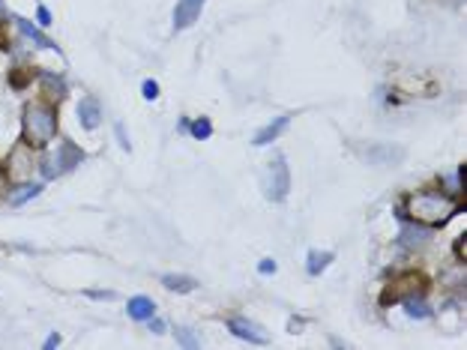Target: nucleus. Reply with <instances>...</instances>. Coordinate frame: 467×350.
<instances>
[{"label":"nucleus","mask_w":467,"mask_h":350,"mask_svg":"<svg viewBox=\"0 0 467 350\" xmlns=\"http://www.w3.org/2000/svg\"><path fill=\"white\" fill-rule=\"evenodd\" d=\"M422 279L420 276H405V279H398L393 287H389V294L384 296V303H386V299L389 296H393V299H398V303H401V299H405V296H410V294H422Z\"/></svg>","instance_id":"12"},{"label":"nucleus","mask_w":467,"mask_h":350,"mask_svg":"<svg viewBox=\"0 0 467 350\" xmlns=\"http://www.w3.org/2000/svg\"><path fill=\"white\" fill-rule=\"evenodd\" d=\"M362 156L374 162V165H398L401 159H405V150L396 147V144H372L362 150Z\"/></svg>","instance_id":"7"},{"label":"nucleus","mask_w":467,"mask_h":350,"mask_svg":"<svg viewBox=\"0 0 467 350\" xmlns=\"http://www.w3.org/2000/svg\"><path fill=\"white\" fill-rule=\"evenodd\" d=\"M456 255L464 260V255H467V243H464V240H459V243H456Z\"/></svg>","instance_id":"27"},{"label":"nucleus","mask_w":467,"mask_h":350,"mask_svg":"<svg viewBox=\"0 0 467 350\" xmlns=\"http://www.w3.org/2000/svg\"><path fill=\"white\" fill-rule=\"evenodd\" d=\"M288 123H291V114H279L276 120H270L264 129H258V132H255V138H252V144H255V147H267V144H273V141L279 138V135L288 129Z\"/></svg>","instance_id":"10"},{"label":"nucleus","mask_w":467,"mask_h":350,"mask_svg":"<svg viewBox=\"0 0 467 350\" xmlns=\"http://www.w3.org/2000/svg\"><path fill=\"white\" fill-rule=\"evenodd\" d=\"M228 330L249 344H267V332H261L258 323H252L249 318H228Z\"/></svg>","instance_id":"8"},{"label":"nucleus","mask_w":467,"mask_h":350,"mask_svg":"<svg viewBox=\"0 0 467 350\" xmlns=\"http://www.w3.org/2000/svg\"><path fill=\"white\" fill-rule=\"evenodd\" d=\"M40 192H42V186H40V183H24L21 189L9 192V204H12V207H24L28 201H33V198L40 195Z\"/></svg>","instance_id":"17"},{"label":"nucleus","mask_w":467,"mask_h":350,"mask_svg":"<svg viewBox=\"0 0 467 350\" xmlns=\"http://www.w3.org/2000/svg\"><path fill=\"white\" fill-rule=\"evenodd\" d=\"M300 327H302V320L291 318V323H288V332H300Z\"/></svg>","instance_id":"28"},{"label":"nucleus","mask_w":467,"mask_h":350,"mask_svg":"<svg viewBox=\"0 0 467 350\" xmlns=\"http://www.w3.org/2000/svg\"><path fill=\"white\" fill-rule=\"evenodd\" d=\"M12 18H16V24H18V30H21L24 40H30L36 48H48V52H57V45L48 40V36H45L40 28H36V24H30L28 18H21V16H12Z\"/></svg>","instance_id":"11"},{"label":"nucleus","mask_w":467,"mask_h":350,"mask_svg":"<svg viewBox=\"0 0 467 350\" xmlns=\"http://www.w3.org/2000/svg\"><path fill=\"white\" fill-rule=\"evenodd\" d=\"M60 344V335L57 332H52V335H48V339H45V350H54Z\"/></svg>","instance_id":"26"},{"label":"nucleus","mask_w":467,"mask_h":350,"mask_svg":"<svg viewBox=\"0 0 467 350\" xmlns=\"http://www.w3.org/2000/svg\"><path fill=\"white\" fill-rule=\"evenodd\" d=\"M78 162H84V153L78 147H75L72 141H60L57 144V150H52V153H45L42 156V162H40V168H42V174L48 180H54V177H60V174H66V171H72Z\"/></svg>","instance_id":"4"},{"label":"nucleus","mask_w":467,"mask_h":350,"mask_svg":"<svg viewBox=\"0 0 467 350\" xmlns=\"http://www.w3.org/2000/svg\"><path fill=\"white\" fill-rule=\"evenodd\" d=\"M162 287L177 291V294H192V291H198V282L192 276H180V272H165L162 276Z\"/></svg>","instance_id":"13"},{"label":"nucleus","mask_w":467,"mask_h":350,"mask_svg":"<svg viewBox=\"0 0 467 350\" xmlns=\"http://www.w3.org/2000/svg\"><path fill=\"white\" fill-rule=\"evenodd\" d=\"M141 96L144 99H159V84L156 81H144L141 84Z\"/></svg>","instance_id":"21"},{"label":"nucleus","mask_w":467,"mask_h":350,"mask_svg":"<svg viewBox=\"0 0 467 350\" xmlns=\"http://www.w3.org/2000/svg\"><path fill=\"white\" fill-rule=\"evenodd\" d=\"M401 306H405V315L413 318V320H428V318H432V308L425 306L422 294H410V296H405V299H401Z\"/></svg>","instance_id":"14"},{"label":"nucleus","mask_w":467,"mask_h":350,"mask_svg":"<svg viewBox=\"0 0 467 350\" xmlns=\"http://www.w3.org/2000/svg\"><path fill=\"white\" fill-rule=\"evenodd\" d=\"M6 16V9H4V0H0V18H4Z\"/></svg>","instance_id":"30"},{"label":"nucleus","mask_w":467,"mask_h":350,"mask_svg":"<svg viewBox=\"0 0 467 350\" xmlns=\"http://www.w3.org/2000/svg\"><path fill=\"white\" fill-rule=\"evenodd\" d=\"M189 135H192V138H198V141H204V138H210V135H213V123H210L207 117L189 123Z\"/></svg>","instance_id":"19"},{"label":"nucleus","mask_w":467,"mask_h":350,"mask_svg":"<svg viewBox=\"0 0 467 350\" xmlns=\"http://www.w3.org/2000/svg\"><path fill=\"white\" fill-rule=\"evenodd\" d=\"M33 153H30V147L28 144H21L12 150V156H9V180H16V183H28V177L33 174Z\"/></svg>","instance_id":"5"},{"label":"nucleus","mask_w":467,"mask_h":350,"mask_svg":"<svg viewBox=\"0 0 467 350\" xmlns=\"http://www.w3.org/2000/svg\"><path fill=\"white\" fill-rule=\"evenodd\" d=\"M261 186H264V195H267V201L279 204L288 198L291 192V168H288V162L282 153H273L267 159V165H264V174H261Z\"/></svg>","instance_id":"3"},{"label":"nucleus","mask_w":467,"mask_h":350,"mask_svg":"<svg viewBox=\"0 0 467 350\" xmlns=\"http://www.w3.org/2000/svg\"><path fill=\"white\" fill-rule=\"evenodd\" d=\"M428 234L425 228H405L401 231V246H408V248H420V246H425L428 243Z\"/></svg>","instance_id":"18"},{"label":"nucleus","mask_w":467,"mask_h":350,"mask_svg":"<svg viewBox=\"0 0 467 350\" xmlns=\"http://www.w3.org/2000/svg\"><path fill=\"white\" fill-rule=\"evenodd\" d=\"M114 129H117V138H120V147H123V150H129V138H126V129H123V123H117V126H114Z\"/></svg>","instance_id":"25"},{"label":"nucleus","mask_w":467,"mask_h":350,"mask_svg":"<svg viewBox=\"0 0 467 350\" xmlns=\"http://www.w3.org/2000/svg\"><path fill=\"white\" fill-rule=\"evenodd\" d=\"M147 323H150V332H156V335L165 332V320H159V318H147Z\"/></svg>","instance_id":"24"},{"label":"nucleus","mask_w":467,"mask_h":350,"mask_svg":"<svg viewBox=\"0 0 467 350\" xmlns=\"http://www.w3.org/2000/svg\"><path fill=\"white\" fill-rule=\"evenodd\" d=\"M36 21H40L42 28H48V24L54 21V18H52V12H48V6H40V9H36Z\"/></svg>","instance_id":"22"},{"label":"nucleus","mask_w":467,"mask_h":350,"mask_svg":"<svg viewBox=\"0 0 467 350\" xmlns=\"http://www.w3.org/2000/svg\"><path fill=\"white\" fill-rule=\"evenodd\" d=\"M78 123H81V129H87V132L99 129V123H102V105H99V99H93V96L81 99V102H78Z\"/></svg>","instance_id":"9"},{"label":"nucleus","mask_w":467,"mask_h":350,"mask_svg":"<svg viewBox=\"0 0 467 350\" xmlns=\"http://www.w3.org/2000/svg\"><path fill=\"white\" fill-rule=\"evenodd\" d=\"M126 311H129L132 320H147V318L156 315V306H153V299H150V296H132L129 306H126Z\"/></svg>","instance_id":"15"},{"label":"nucleus","mask_w":467,"mask_h":350,"mask_svg":"<svg viewBox=\"0 0 467 350\" xmlns=\"http://www.w3.org/2000/svg\"><path fill=\"white\" fill-rule=\"evenodd\" d=\"M21 132H24V144L28 147H48L57 138V111L48 102L24 105Z\"/></svg>","instance_id":"2"},{"label":"nucleus","mask_w":467,"mask_h":350,"mask_svg":"<svg viewBox=\"0 0 467 350\" xmlns=\"http://www.w3.org/2000/svg\"><path fill=\"white\" fill-rule=\"evenodd\" d=\"M333 258H336L333 252H318V248H312L309 258H306V272H309L312 279H318L321 272L333 264Z\"/></svg>","instance_id":"16"},{"label":"nucleus","mask_w":467,"mask_h":350,"mask_svg":"<svg viewBox=\"0 0 467 350\" xmlns=\"http://www.w3.org/2000/svg\"><path fill=\"white\" fill-rule=\"evenodd\" d=\"M174 339H177V344H180V347H201V339L189 327H177Z\"/></svg>","instance_id":"20"},{"label":"nucleus","mask_w":467,"mask_h":350,"mask_svg":"<svg viewBox=\"0 0 467 350\" xmlns=\"http://www.w3.org/2000/svg\"><path fill=\"white\" fill-rule=\"evenodd\" d=\"M4 183H6V174H4V168H0V189H4Z\"/></svg>","instance_id":"29"},{"label":"nucleus","mask_w":467,"mask_h":350,"mask_svg":"<svg viewBox=\"0 0 467 350\" xmlns=\"http://www.w3.org/2000/svg\"><path fill=\"white\" fill-rule=\"evenodd\" d=\"M258 272H261V276H273V272H276V260H270V258H264V260H261V264H258Z\"/></svg>","instance_id":"23"},{"label":"nucleus","mask_w":467,"mask_h":350,"mask_svg":"<svg viewBox=\"0 0 467 350\" xmlns=\"http://www.w3.org/2000/svg\"><path fill=\"white\" fill-rule=\"evenodd\" d=\"M408 216L416 224H425V228H437V224L449 222L459 212V201H452L447 192H413L408 198Z\"/></svg>","instance_id":"1"},{"label":"nucleus","mask_w":467,"mask_h":350,"mask_svg":"<svg viewBox=\"0 0 467 350\" xmlns=\"http://www.w3.org/2000/svg\"><path fill=\"white\" fill-rule=\"evenodd\" d=\"M207 0H177L174 6V30H186L201 18V9H204Z\"/></svg>","instance_id":"6"}]
</instances>
